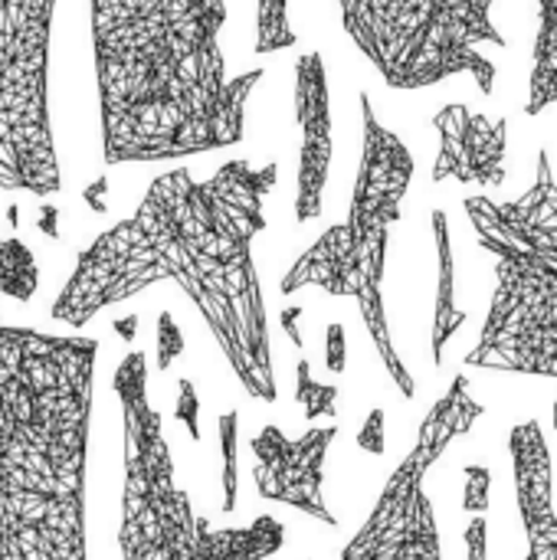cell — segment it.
Returning <instances> with one entry per match:
<instances>
[{"label": "cell", "mask_w": 557, "mask_h": 560, "mask_svg": "<svg viewBox=\"0 0 557 560\" xmlns=\"http://www.w3.org/2000/svg\"><path fill=\"white\" fill-rule=\"evenodd\" d=\"M112 390L121 407L125 486H121V560H269L286 545V525L272 515L246 528H217L200 515L174 479L164 417L148 397V358L128 351Z\"/></svg>", "instance_id": "5b68a950"}, {"label": "cell", "mask_w": 557, "mask_h": 560, "mask_svg": "<svg viewBox=\"0 0 557 560\" xmlns=\"http://www.w3.org/2000/svg\"><path fill=\"white\" fill-rule=\"evenodd\" d=\"M479 246L496 259V292L466 368L557 381V177L538 151L535 180L515 200H463Z\"/></svg>", "instance_id": "277c9868"}, {"label": "cell", "mask_w": 557, "mask_h": 560, "mask_svg": "<svg viewBox=\"0 0 557 560\" xmlns=\"http://www.w3.org/2000/svg\"><path fill=\"white\" fill-rule=\"evenodd\" d=\"M53 16L56 0H0V190H62L49 118Z\"/></svg>", "instance_id": "ba28073f"}, {"label": "cell", "mask_w": 557, "mask_h": 560, "mask_svg": "<svg viewBox=\"0 0 557 560\" xmlns=\"http://www.w3.org/2000/svg\"><path fill=\"white\" fill-rule=\"evenodd\" d=\"M302 312H305L302 305H286V308H282V315H279V325H282L286 338H289L299 351L305 348V338L299 335V318H302Z\"/></svg>", "instance_id": "484cf974"}, {"label": "cell", "mask_w": 557, "mask_h": 560, "mask_svg": "<svg viewBox=\"0 0 557 560\" xmlns=\"http://www.w3.org/2000/svg\"><path fill=\"white\" fill-rule=\"evenodd\" d=\"M358 450H364L368 456H384V450H387V417H384L381 407H374L364 417V423L358 430Z\"/></svg>", "instance_id": "603a6c76"}, {"label": "cell", "mask_w": 557, "mask_h": 560, "mask_svg": "<svg viewBox=\"0 0 557 560\" xmlns=\"http://www.w3.org/2000/svg\"><path fill=\"white\" fill-rule=\"evenodd\" d=\"M430 230H433V246H437V299H433V325H430V358L437 368H443V351L460 335L469 315L456 302V259H453V236H450L446 210L430 213Z\"/></svg>", "instance_id": "5bb4252c"}, {"label": "cell", "mask_w": 557, "mask_h": 560, "mask_svg": "<svg viewBox=\"0 0 557 560\" xmlns=\"http://www.w3.org/2000/svg\"><path fill=\"white\" fill-rule=\"evenodd\" d=\"M295 121L302 128L299 184H295V223H312L325 210V184L332 174V98L325 59L318 49L295 59Z\"/></svg>", "instance_id": "8fae6325"}, {"label": "cell", "mask_w": 557, "mask_h": 560, "mask_svg": "<svg viewBox=\"0 0 557 560\" xmlns=\"http://www.w3.org/2000/svg\"><path fill=\"white\" fill-rule=\"evenodd\" d=\"M509 459L519 518L529 541L525 560H557L555 466L545 427L538 420H522L509 430Z\"/></svg>", "instance_id": "4fadbf2b"}, {"label": "cell", "mask_w": 557, "mask_h": 560, "mask_svg": "<svg viewBox=\"0 0 557 560\" xmlns=\"http://www.w3.org/2000/svg\"><path fill=\"white\" fill-rule=\"evenodd\" d=\"M325 368L328 374H345L348 368V335L341 322H332L325 331Z\"/></svg>", "instance_id": "cb8c5ba5"}, {"label": "cell", "mask_w": 557, "mask_h": 560, "mask_svg": "<svg viewBox=\"0 0 557 560\" xmlns=\"http://www.w3.org/2000/svg\"><path fill=\"white\" fill-rule=\"evenodd\" d=\"M112 331H115L125 345H135V338H138V315H125V318H118V322L112 325Z\"/></svg>", "instance_id": "4316f807"}, {"label": "cell", "mask_w": 557, "mask_h": 560, "mask_svg": "<svg viewBox=\"0 0 557 560\" xmlns=\"http://www.w3.org/2000/svg\"><path fill=\"white\" fill-rule=\"evenodd\" d=\"M295 404H302V413L309 423L338 417V384L315 381L309 358H299L295 364Z\"/></svg>", "instance_id": "ac0fdd59"}, {"label": "cell", "mask_w": 557, "mask_h": 560, "mask_svg": "<svg viewBox=\"0 0 557 560\" xmlns=\"http://www.w3.org/2000/svg\"><path fill=\"white\" fill-rule=\"evenodd\" d=\"M486 407L469 394V377L456 374L446 394L430 407L414 450L384 482L371 515L341 548V560H443V541L427 476L443 453L466 436Z\"/></svg>", "instance_id": "9c48e42d"}, {"label": "cell", "mask_w": 557, "mask_h": 560, "mask_svg": "<svg viewBox=\"0 0 557 560\" xmlns=\"http://www.w3.org/2000/svg\"><path fill=\"white\" fill-rule=\"evenodd\" d=\"M220 430V450H223V512H236L240 499V466H236V450H240V410H227L217 420Z\"/></svg>", "instance_id": "d6986e66"}, {"label": "cell", "mask_w": 557, "mask_h": 560, "mask_svg": "<svg viewBox=\"0 0 557 560\" xmlns=\"http://www.w3.org/2000/svg\"><path fill=\"white\" fill-rule=\"evenodd\" d=\"M338 440V427L305 430L299 440H289L276 423H266L253 440V482L259 499L299 509L302 515L338 528L335 512L325 502V459L332 443Z\"/></svg>", "instance_id": "30bf717a"}, {"label": "cell", "mask_w": 557, "mask_h": 560, "mask_svg": "<svg viewBox=\"0 0 557 560\" xmlns=\"http://www.w3.org/2000/svg\"><path fill=\"white\" fill-rule=\"evenodd\" d=\"M341 26L391 89H427L473 75L496 89V62L483 46H506L492 20L496 0H338Z\"/></svg>", "instance_id": "52a82bcc"}, {"label": "cell", "mask_w": 557, "mask_h": 560, "mask_svg": "<svg viewBox=\"0 0 557 560\" xmlns=\"http://www.w3.org/2000/svg\"><path fill=\"white\" fill-rule=\"evenodd\" d=\"M557 105V0H538V30L532 46L525 115L538 118Z\"/></svg>", "instance_id": "9a60e30c"}, {"label": "cell", "mask_w": 557, "mask_h": 560, "mask_svg": "<svg viewBox=\"0 0 557 560\" xmlns=\"http://www.w3.org/2000/svg\"><path fill=\"white\" fill-rule=\"evenodd\" d=\"M361 164L351 190L348 220L328 226L289 266V272L279 282V292L292 295L315 285L335 299H355L387 377L394 381L404 400H414L417 381L397 354L384 305L387 243L391 226L401 220V203L414 180V154L401 141V135L378 118L368 92H361Z\"/></svg>", "instance_id": "8992f818"}, {"label": "cell", "mask_w": 557, "mask_h": 560, "mask_svg": "<svg viewBox=\"0 0 557 560\" xmlns=\"http://www.w3.org/2000/svg\"><path fill=\"white\" fill-rule=\"evenodd\" d=\"M187 341H184V331L177 325V318L164 308L158 312V322H154V351H158V371H171L174 361L184 354Z\"/></svg>", "instance_id": "ffe728a7"}, {"label": "cell", "mask_w": 557, "mask_h": 560, "mask_svg": "<svg viewBox=\"0 0 557 560\" xmlns=\"http://www.w3.org/2000/svg\"><path fill=\"white\" fill-rule=\"evenodd\" d=\"M39 230H43L49 240L59 236V230H56V210H53V207H43V213H39Z\"/></svg>", "instance_id": "83f0119b"}, {"label": "cell", "mask_w": 557, "mask_h": 560, "mask_svg": "<svg viewBox=\"0 0 557 560\" xmlns=\"http://www.w3.org/2000/svg\"><path fill=\"white\" fill-rule=\"evenodd\" d=\"M174 420L181 427H187L190 443H200V400H197V387L190 377H177V404H174Z\"/></svg>", "instance_id": "7402d4cb"}, {"label": "cell", "mask_w": 557, "mask_h": 560, "mask_svg": "<svg viewBox=\"0 0 557 560\" xmlns=\"http://www.w3.org/2000/svg\"><path fill=\"white\" fill-rule=\"evenodd\" d=\"M299 36L289 20V0H256V52L295 49Z\"/></svg>", "instance_id": "e0dca14e"}, {"label": "cell", "mask_w": 557, "mask_h": 560, "mask_svg": "<svg viewBox=\"0 0 557 560\" xmlns=\"http://www.w3.org/2000/svg\"><path fill=\"white\" fill-rule=\"evenodd\" d=\"M463 538H466V560H489V522H486V515H473Z\"/></svg>", "instance_id": "d4e9b609"}, {"label": "cell", "mask_w": 557, "mask_h": 560, "mask_svg": "<svg viewBox=\"0 0 557 560\" xmlns=\"http://www.w3.org/2000/svg\"><path fill=\"white\" fill-rule=\"evenodd\" d=\"M39 285L33 249L16 236H0V299L30 302Z\"/></svg>", "instance_id": "2e32d148"}, {"label": "cell", "mask_w": 557, "mask_h": 560, "mask_svg": "<svg viewBox=\"0 0 557 560\" xmlns=\"http://www.w3.org/2000/svg\"><path fill=\"white\" fill-rule=\"evenodd\" d=\"M440 135V151L433 164V184H506V151H509V118H489L469 105H443L433 115Z\"/></svg>", "instance_id": "7c38bea8"}, {"label": "cell", "mask_w": 557, "mask_h": 560, "mask_svg": "<svg viewBox=\"0 0 557 560\" xmlns=\"http://www.w3.org/2000/svg\"><path fill=\"white\" fill-rule=\"evenodd\" d=\"M492 495V472L486 466H466L463 469V512L483 515L489 509Z\"/></svg>", "instance_id": "44dd1931"}, {"label": "cell", "mask_w": 557, "mask_h": 560, "mask_svg": "<svg viewBox=\"0 0 557 560\" xmlns=\"http://www.w3.org/2000/svg\"><path fill=\"white\" fill-rule=\"evenodd\" d=\"M98 341L0 325V560H89Z\"/></svg>", "instance_id": "3957f363"}, {"label": "cell", "mask_w": 557, "mask_h": 560, "mask_svg": "<svg viewBox=\"0 0 557 560\" xmlns=\"http://www.w3.org/2000/svg\"><path fill=\"white\" fill-rule=\"evenodd\" d=\"M276 180L279 164L256 167L250 158H233L204 180L187 167L154 177L138 210L79 253L49 315L82 328L98 312L174 282L200 312L243 394L276 404L269 318L253 262Z\"/></svg>", "instance_id": "6da1fadb"}, {"label": "cell", "mask_w": 557, "mask_h": 560, "mask_svg": "<svg viewBox=\"0 0 557 560\" xmlns=\"http://www.w3.org/2000/svg\"><path fill=\"white\" fill-rule=\"evenodd\" d=\"M105 164L233 148L263 69L227 72L223 0H89Z\"/></svg>", "instance_id": "7a4b0ae2"}]
</instances>
